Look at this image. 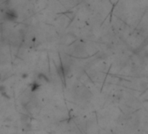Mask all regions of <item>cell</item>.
Returning <instances> with one entry per match:
<instances>
[{
    "instance_id": "obj_1",
    "label": "cell",
    "mask_w": 148,
    "mask_h": 134,
    "mask_svg": "<svg viewBox=\"0 0 148 134\" xmlns=\"http://www.w3.org/2000/svg\"><path fill=\"white\" fill-rule=\"evenodd\" d=\"M5 19H7L9 21H15L18 18V15L13 10H9L5 12Z\"/></svg>"
},
{
    "instance_id": "obj_2",
    "label": "cell",
    "mask_w": 148,
    "mask_h": 134,
    "mask_svg": "<svg viewBox=\"0 0 148 134\" xmlns=\"http://www.w3.org/2000/svg\"><path fill=\"white\" fill-rule=\"evenodd\" d=\"M0 92H1L3 95H6V91H5V86H0Z\"/></svg>"
}]
</instances>
